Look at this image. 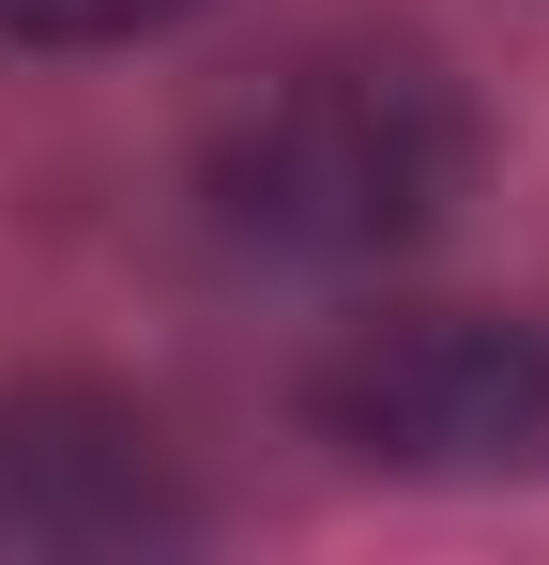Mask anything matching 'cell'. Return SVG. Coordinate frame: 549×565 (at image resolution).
Returning <instances> with one entry per match:
<instances>
[{
  "label": "cell",
  "mask_w": 549,
  "mask_h": 565,
  "mask_svg": "<svg viewBox=\"0 0 549 565\" xmlns=\"http://www.w3.org/2000/svg\"><path fill=\"white\" fill-rule=\"evenodd\" d=\"M366 459H549V337L535 321H397L336 382Z\"/></svg>",
  "instance_id": "obj_2"
},
{
  "label": "cell",
  "mask_w": 549,
  "mask_h": 565,
  "mask_svg": "<svg viewBox=\"0 0 549 565\" xmlns=\"http://www.w3.org/2000/svg\"><path fill=\"white\" fill-rule=\"evenodd\" d=\"M458 169V122L428 107L412 62H321V77H290V93L245 122V230L274 245H321V260H352V245H397Z\"/></svg>",
  "instance_id": "obj_1"
},
{
  "label": "cell",
  "mask_w": 549,
  "mask_h": 565,
  "mask_svg": "<svg viewBox=\"0 0 549 565\" xmlns=\"http://www.w3.org/2000/svg\"><path fill=\"white\" fill-rule=\"evenodd\" d=\"M183 0H0V31H31V46H107V31H153Z\"/></svg>",
  "instance_id": "obj_3"
}]
</instances>
